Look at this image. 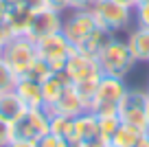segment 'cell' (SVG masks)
Returning a JSON list of instances; mask_svg holds the SVG:
<instances>
[{
    "mask_svg": "<svg viewBox=\"0 0 149 147\" xmlns=\"http://www.w3.org/2000/svg\"><path fill=\"white\" fill-rule=\"evenodd\" d=\"M37 147H72V145H70L66 138H61L59 134H55V132L48 130V132L37 141Z\"/></svg>",
    "mask_w": 149,
    "mask_h": 147,
    "instance_id": "24",
    "label": "cell"
},
{
    "mask_svg": "<svg viewBox=\"0 0 149 147\" xmlns=\"http://www.w3.org/2000/svg\"><path fill=\"white\" fill-rule=\"evenodd\" d=\"M61 27H64V13L48 9V7H42V9L31 13V22H29V29L24 35H29L33 42H37L42 37L53 35V33H59Z\"/></svg>",
    "mask_w": 149,
    "mask_h": 147,
    "instance_id": "7",
    "label": "cell"
},
{
    "mask_svg": "<svg viewBox=\"0 0 149 147\" xmlns=\"http://www.w3.org/2000/svg\"><path fill=\"white\" fill-rule=\"evenodd\" d=\"M140 2H149V0H138V5H140Z\"/></svg>",
    "mask_w": 149,
    "mask_h": 147,
    "instance_id": "36",
    "label": "cell"
},
{
    "mask_svg": "<svg viewBox=\"0 0 149 147\" xmlns=\"http://www.w3.org/2000/svg\"><path fill=\"white\" fill-rule=\"evenodd\" d=\"M48 121H51V114H48L46 108H29L11 125L13 138H20V141H40L48 132Z\"/></svg>",
    "mask_w": 149,
    "mask_h": 147,
    "instance_id": "4",
    "label": "cell"
},
{
    "mask_svg": "<svg viewBox=\"0 0 149 147\" xmlns=\"http://www.w3.org/2000/svg\"><path fill=\"white\" fill-rule=\"evenodd\" d=\"M116 37V33H112V31H107V29H103V27H99L94 33H90L88 37H86L84 42H79V44L74 46L79 53H84V55H90V57H99L101 55V51L105 48L107 44H110L112 40Z\"/></svg>",
    "mask_w": 149,
    "mask_h": 147,
    "instance_id": "13",
    "label": "cell"
},
{
    "mask_svg": "<svg viewBox=\"0 0 149 147\" xmlns=\"http://www.w3.org/2000/svg\"><path fill=\"white\" fill-rule=\"evenodd\" d=\"M46 110L51 112V114L79 116L81 112H86V108H84V103H81V99H79V94H77V90H74V86L70 83V86L64 90V94H61L51 108H46Z\"/></svg>",
    "mask_w": 149,
    "mask_h": 147,
    "instance_id": "11",
    "label": "cell"
},
{
    "mask_svg": "<svg viewBox=\"0 0 149 147\" xmlns=\"http://www.w3.org/2000/svg\"><path fill=\"white\" fill-rule=\"evenodd\" d=\"M99 29L97 18H94L92 9H77L64 20V27H61V33L68 37V42L72 46H77L79 42H84L90 33H94Z\"/></svg>",
    "mask_w": 149,
    "mask_h": 147,
    "instance_id": "8",
    "label": "cell"
},
{
    "mask_svg": "<svg viewBox=\"0 0 149 147\" xmlns=\"http://www.w3.org/2000/svg\"><path fill=\"white\" fill-rule=\"evenodd\" d=\"M44 5H46L48 9H55V11H59V13L68 11V0H44Z\"/></svg>",
    "mask_w": 149,
    "mask_h": 147,
    "instance_id": "29",
    "label": "cell"
},
{
    "mask_svg": "<svg viewBox=\"0 0 149 147\" xmlns=\"http://www.w3.org/2000/svg\"><path fill=\"white\" fill-rule=\"evenodd\" d=\"M13 35H15V33H13V29L9 27V22H7V20H0V44L5 46Z\"/></svg>",
    "mask_w": 149,
    "mask_h": 147,
    "instance_id": "27",
    "label": "cell"
},
{
    "mask_svg": "<svg viewBox=\"0 0 149 147\" xmlns=\"http://www.w3.org/2000/svg\"><path fill=\"white\" fill-rule=\"evenodd\" d=\"M125 42L130 46L132 55L136 57V62H149V29L136 27L134 31L127 33Z\"/></svg>",
    "mask_w": 149,
    "mask_h": 147,
    "instance_id": "16",
    "label": "cell"
},
{
    "mask_svg": "<svg viewBox=\"0 0 149 147\" xmlns=\"http://www.w3.org/2000/svg\"><path fill=\"white\" fill-rule=\"evenodd\" d=\"M114 2H118L123 7H130V9H136V5H138V0H114Z\"/></svg>",
    "mask_w": 149,
    "mask_h": 147,
    "instance_id": "33",
    "label": "cell"
},
{
    "mask_svg": "<svg viewBox=\"0 0 149 147\" xmlns=\"http://www.w3.org/2000/svg\"><path fill=\"white\" fill-rule=\"evenodd\" d=\"M145 132H149V130L138 127V125H130V123H121L107 145H114V147H136V143L143 138Z\"/></svg>",
    "mask_w": 149,
    "mask_h": 147,
    "instance_id": "17",
    "label": "cell"
},
{
    "mask_svg": "<svg viewBox=\"0 0 149 147\" xmlns=\"http://www.w3.org/2000/svg\"><path fill=\"white\" fill-rule=\"evenodd\" d=\"M70 79L64 70H57V73L48 75L46 79L42 81V97H44V108H51L53 103L64 94V90L70 86Z\"/></svg>",
    "mask_w": 149,
    "mask_h": 147,
    "instance_id": "12",
    "label": "cell"
},
{
    "mask_svg": "<svg viewBox=\"0 0 149 147\" xmlns=\"http://www.w3.org/2000/svg\"><path fill=\"white\" fill-rule=\"evenodd\" d=\"M31 13L33 11H29L26 7L22 5H15V2H9V11H7V22H9V27L13 29L15 35H24L29 29V22H31Z\"/></svg>",
    "mask_w": 149,
    "mask_h": 147,
    "instance_id": "18",
    "label": "cell"
},
{
    "mask_svg": "<svg viewBox=\"0 0 149 147\" xmlns=\"http://www.w3.org/2000/svg\"><path fill=\"white\" fill-rule=\"evenodd\" d=\"M64 73L68 75V79L72 83H79V81H84V79H99L103 75L97 57L84 55V53H79L77 48H74V51L70 53V57L66 60Z\"/></svg>",
    "mask_w": 149,
    "mask_h": 147,
    "instance_id": "10",
    "label": "cell"
},
{
    "mask_svg": "<svg viewBox=\"0 0 149 147\" xmlns=\"http://www.w3.org/2000/svg\"><path fill=\"white\" fill-rule=\"evenodd\" d=\"M97 62H99V66H101V73L103 75L121 77V79H125L127 75L134 70V66L138 64L136 57L132 55L127 42L125 40H118V37H114V40L103 48L101 55L97 57Z\"/></svg>",
    "mask_w": 149,
    "mask_h": 147,
    "instance_id": "1",
    "label": "cell"
},
{
    "mask_svg": "<svg viewBox=\"0 0 149 147\" xmlns=\"http://www.w3.org/2000/svg\"><path fill=\"white\" fill-rule=\"evenodd\" d=\"M26 110H29V108L24 106V101L15 94V90L2 92V94H0V119L5 121V123L13 125Z\"/></svg>",
    "mask_w": 149,
    "mask_h": 147,
    "instance_id": "15",
    "label": "cell"
},
{
    "mask_svg": "<svg viewBox=\"0 0 149 147\" xmlns=\"http://www.w3.org/2000/svg\"><path fill=\"white\" fill-rule=\"evenodd\" d=\"M97 18V24L112 33H118L132 22V11L130 7H123L114 0H94V5L90 7Z\"/></svg>",
    "mask_w": 149,
    "mask_h": 147,
    "instance_id": "5",
    "label": "cell"
},
{
    "mask_svg": "<svg viewBox=\"0 0 149 147\" xmlns=\"http://www.w3.org/2000/svg\"><path fill=\"white\" fill-rule=\"evenodd\" d=\"M15 94L24 101L26 108H44V97H42V83L33 81L29 77H20L15 83Z\"/></svg>",
    "mask_w": 149,
    "mask_h": 147,
    "instance_id": "14",
    "label": "cell"
},
{
    "mask_svg": "<svg viewBox=\"0 0 149 147\" xmlns=\"http://www.w3.org/2000/svg\"><path fill=\"white\" fill-rule=\"evenodd\" d=\"M107 147H114V145H107Z\"/></svg>",
    "mask_w": 149,
    "mask_h": 147,
    "instance_id": "38",
    "label": "cell"
},
{
    "mask_svg": "<svg viewBox=\"0 0 149 147\" xmlns=\"http://www.w3.org/2000/svg\"><path fill=\"white\" fill-rule=\"evenodd\" d=\"M18 79H20L18 73H15V70L2 60V55H0V94H2V92H11L15 88V83H18Z\"/></svg>",
    "mask_w": 149,
    "mask_h": 147,
    "instance_id": "21",
    "label": "cell"
},
{
    "mask_svg": "<svg viewBox=\"0 0 149 147\" xmlns=\"http://www.w3.org/2000/svg\"><path fill=\"white\" fill-rule=\"evenodd\" d=\"M7 11H9V0H0V20L7 18Z\"/></svg>",
    "mask_w": 149,
    "mask_h": 147,
    "instance_id": "32",
    "label": "cell"
},
{
    "mask_svg": "<svg viewBox=\"0 0 149 147\" xmlns=\"http://www.w3.org/2000/svg\"><path fill=\"white\" fill-rule=\"evenodd\" d=\"M51 114V112H48ZM48 130L55 134H59L61 138L72 145L74 143V116H66V114H51V121H48Z\"/></svg>",
    "mask_w": 149,
    "mask_h": 147,
    "instance_id": "19",
    "label": "cell"
},
{
    "mask_svg": "<svg viewBox=\"0 0 149 147\" xmlns=\"http://www.w3.org/2000/svg\"><path fill=\"white\" fill-rule=\"evenodd\" d=\"M145 103H147V92L145 90H132L127 88L123 97L121 106H118V119L121 123L138 125L147 130V119H145Z\"/></svg>",
    "mask_w": 149,
    "mask_h": 147,
    "instance_id": "9",
    "label": "cell"
},
{
    "mask_svg": "<svg viewBox=\"0 0 149 147\" xmlns=\"http://www.w3.org/2000/svg\"><path fill=\"white\" fill-rule=\"evenodd\" d=\"M136 24L143 29H149V2H140L136 5Z\"/></svg>",
    "mask_w": 149,
    "mask_h": 147,
    "instance_id": "25",
    "label": "cell"
},
{
    "mask_svg": "<svg viewBox=\"0 0 149 147\" xmlns=\"http://www.w3.org/2000/svg\"><path fill=\"white\" fill-rule=\"evenodd\" d=\"M2 60L18 73V77L26 75V70L37 60L35 42L29 35H13L5 46H2Z\"/></svg>",
    "mask_w": 149,
    "mask_h": 147,
    "instance_id": "3",
    "label": "cell"
},
{
    "mask_svg": "<svg viewBox=\"0 0 149 147\" xmlns=\"http://www.w3.org/2000/svg\"><path fill=\"white\" fill-rule=\"evenodd\" d=\"M35 48H37V57H42L51 64V68L55 70H64L66 60L70 57V53L74 51V46L68 42V37L64 33H53L48 37H42V40L35 42Z\"/></svg>",
    "mask_w": 149,
    "mask_h": 147,
    "instance_id": "6",
    "label": "cell"
},
{
    "mask_svg": "<svg viewBox=\"0 0 149 147\" xmlns=\"http://www.w3.org/2000/svg\"><path fill=\"white\" fill-rule=\"evenodd\" d=\"M0 55H2V44H0Z\"/></svg>",
    "mask_w": 149,
    "mask_h": 147,
    "instance_id": "37",
    "label": "cell"
},
{
    "mask_svg": "<svg viewBox=\"0 0 149 147\" xmlns=\"http://www.w3.org/2000/svg\"><path fill=\"white\" fill-rule=\"evenodd\" d=\"M55 70L51 68V64H48L46 60H42V57H37L35 62H33V66L26 70V75H22V77H29V79H33V81H40L42 83L44 79L48 77V75H53Z\"/></svg>",
    "mask_w": 149,
    "mask_h": 147,
    "instance_id": "22",
    "label": "cell"
},
{
    "mask_svg": "<svg viewBox=\"0 0 149 147\" xmlns=\"http://www.w3.org/2000/svg\"><path fill=\"white\" fill-rule=\"evenodd\" d=\"M99 79H101V77H99ZM99 79H84V81H79V83H72L86 110H90V108H92V103H94V97H97V86H99Z\"/></svg>",
    "mask_w": 149,
    "mask_h": 147,
    "instance_id": "20",
    "label": "cell"
},
{
    "mask_svg": "<svg viewBox=\"0 0 149 147\" xmlns=\"http://www.w3.org/2000/svg\"><path fill=\"white\" fill-rule=\"evenodd\" d=\"M94 5V0H68V9L77 11V9H90Z\"/></svg>",
    "mask_w": 149,
    "mask_h": 147,
    "instance_id": "30",
    "label": "cell"
},
{
    "mask_svg": "<svg viewBox=\"0 0 149 147\" xmlns=\"http://www.w3.org/2000/svg\"><path fill=\"white\" fill-rule=\"evenodd\" d=\"M15 5H22V7H26L29 11H37V9H42V7H46L44 5V0H13Z\"/></svg>",
    "mask_w": 149,
    "mask_h": 147,
    "instance_id": "28",
    "label": "cell"
},
{
    "mask_svg": "<svg viewBox=\"0 0 149 147\" xmlns=\"http://www.w3.org/2000/svg\"><path fill=\"white\" fill-rule=\"evenodd\" d=\"M136 147H149V132H145V134H143V138L136 143Z\"/></svg>",
    "mask_w": 149,
    "mask_h": 147,
    "instance_id": "34",
    "label": "cell"
},
{
    "mask_svg": "<svg viewBox=\"0 0 149 147\" xmlns=\"http://www.w3.org/2000/svg\"><path fill=\"white\" fill-rule=\"evenodd\" d=\"M7 147H37V141H20V138H13Z\"/></svg>",
    "mask_w": 149,
    "mask_h": 147,
    "instance_id": "31",
    "label": "cell"
},
{
    "mask_svg": "<svg viewBox=\"0 0 149 147\" xmlns=\"http://www.w3.org/2000/svg\"><path fill=\"white\" fill-rule=\"evenodd\" d=\"M125 92H127V86L121 77L101 75L99 86H97V97H94V103L90 108V112H94L97 116L118 114V106H121Z\"/></svg>",
    "mask_w": 149,
    "mask_h": 147,
    "instance_id": "2",
    "label": "cell"
},
{
    "mask_svg": "<svg viewBox=\"0 0 149 147\" xmlns=\"http://www.w3.org/2000/svg\"><path fill=\"white\" fill-rule=\"evenodd\" d=\"M145 119H147V130H149V92H147V103H145Z\"/></svg>",
    "mask_w": 149,
    "mask_h": 147,
    "instance_id": "35",
    "label": "cell"
},
{
    "mask_svg": "<svg viewBox=\"0 0 149 147\" xmlns=\"http://www.w3.org/2000/svg\"><path fill=\"white\" fill-rule=\"evenodd\" d=\"M13 141V132H11V125L5 123L0 119V147H7L9 143Z\"/></svg>",
    "mask_w": 149,
    "mask_h": 147,
    "instance_id": "26",
    "label": "cell"
},
{
    "mask_svg": "<svg viewBox=\"0 0 149 147\" xmlns=\"http://www.w3.org/2000/svg\"><path fill=\"white\" fill-rule=\"evenodd\" d=\"M118 125H121V119H118V114L99 116V127H101V134H103V138H105L107 143H110V138L114 136V132L118 130Z\"/></svg>",
    "mask_w": 149,
    "mask_h": 147,
    "instance_id": "23",
    "label": "cell"
}]
</instances>
